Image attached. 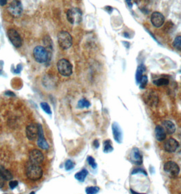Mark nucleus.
<instances>
[{
	"instance_id": "obj_1",
	"label": "nucleus",
	"mask_w": 181,
	"mask_h": 194,
	"mask_svg": "<svg viewBox=\"0 0 181 194\" xmlns=\"http://www.w3.org/2000/svg\"><path fill=\"white\" fill-rule=\"evenodd\" d=\"M33 55L35 60L38 63L43 64L47 62L50 59L51 53L48 49L42 46H37L35 47L33 51Z\"/></svg>"
},
{
	"instance_id": "obj_2",
	"label": "nucleus",
	"mask_w": 181,
	"mask_h": 194,
	"mask_svg": "<svg viewBox=\"0 0 181 194\" xmlns=\"http://www.w3.org/2000/svg\"><path fill=\"white\" fill-rule=\"evenodd\" d=\"M26 175L29 180L36 181L42 178L43 175V171L42 167L38 164L31 163L26 169Z\"/></svg>"
},
{
	"instance_id": "obj_3",
	"label": "nucleus",
	"mask_w": 181,
	"mask_h": 194,
	"mask_svg": "<svg viewBox=\"0 0 181 194\" xmlns=\"http://www.w3.org/2000/svg\"><path fill=\"white\" fill-rule=\"evenodd\" d=\"M57 40L59 47L64 50H67V49L70 48L73 44L72 35L66 31L59 32L57 35Z\"/></svg>"
},
{
	"instance_id": "obj_4",
	"label": "nucleus",
	"mask_w": 181,
	"mask_h": 194,
	"mask_svg": "<svg viewBox=\"0 0 181 194\" xmlns=\"http://www.w3.org/2000/svg\"><path fill=\"white\" fill-rule=\"evenodd\" d=\"M57 66L59 74L65 77L70 76L73 72V67L72 64L66 59H61L59 60Z\"/></svg>"
},
{
	"instance_id": "obj_5",
	"label": "nucleus",
	"mask_w": 181,
	"mask_h": 194,
	"mask_svg": "<svg viewBox=\"0 0 181 194\" xmlns=\"http://www.w3.org/2000/svg\"><path fill=\"white\" fill-rule=\"evenodd\" d=\"M67 19L71 24H79L82 21L83 14L78 8H72L67 11Z\"/></svg>"
},
{
	"instance_id": "obj_6",
	"label": "nucleus",
	"mask_w": 181,
	"mask_h": 194,
	"mask_svg": "<svg viewBox=\"0 0 181 194\" xmlns=\"http://www.w3.org/2000/svg\"><path fill=\"white\" fill-rule=\"evenodd\" d=\"M8 10L10 14L14 17H19L21 15L23 8V5L21 2L19 0H14L10 4Z\"/></svg>"
},
{
	"instance_id": "obj_7",
	"label": "nucleus",
	"mask_w": 181,
	"mask_h": 194,
	"mask_svg": "<svg viewBox=\"0 0 181 194\" xmlns=\"http://www.w3.org/2000/svg\"><path fill=\"white\" fill-rule=\"evenodd\" d=\"M8 36L10 41L16 48H20L23 44L21 35L14 29H10L8 31Z\"/></svg>"
},
{
	"instance_id": "obj_8",
	"label": "nucleus",
	"mask_w": 181,
	"mask_h": 194,
	"mask_svg": "<svg viewBox=\"0 0 181 194\" xmlns=\"http://www.w3.org/2000/svg\"><path fill=\"white\" fill-rule=\"evenodd\" d=\"M29 159L30 163L39 165L44 160V156L42 151L38 149H33L29 152Z\"/></svg>"
},
{
	"instance_id": "obj_9",
	"label": "nucleus",
	"mask_w": 181,
	"mask_h": 194,
	"mask_svg": "<svg viewBox=\"0 0 181 194\" xmlns=\"http://www.w3.org/2000/svg\"><path fill=\"white\" fill-rule=\"evenodd\" d=\"M164 171L171 177H175L179 175L180 167L178 164L174 162H167L163 167Z\"/></svg>"
},
{
	"instance_id": "obj_10",
	"label": "nucleus",
	"mask_w": 181,
	"mask_h": 194,
	"mask_svg": "<svg viewBox=\"0 0 181 194\" xmlns=\"http://www.w3.org/2000/svg\"><path fill=\"white\" fill-rule=\"evenodd\" d=\"M38 139L37 140L38 146L40 148V149L43 150H48L49 149V144L47 142V140H46L45 138L44 135L43 128H42L40 124H38Z\"/></svg>"
},
{
	"instance_id": "obj_11",
	"label": "nucleus",
	"mask_w": 181,
	"mask_h": 194,
	"mask_svg": "<svg viewBox=\"0 0 181 194\" xmlns=\"http://www.w3.org/2000/svg\"><path fill=\"white\" fill-rule=\"evenodd\" d=\"M150 21L154 27L159 28L164 24L165 18L161 12H154L150 16Z\"/></svg>"
},
{
	"instance_id": "obj_12",
	"label": "nucleus",
	"mask_w": 181,
	"mask_h": 194,
	"mask_svg": "<svg viewBox=\"0 0 181 194\" xmlns=\"http://www.w3.org/2000/svg\"><path fill=\"white\" fill-rule=\"evenodd\" d=\"M13 179V175L7 169H5L4 166L0 165V189H2L5 185V180H10Z\"/></svg>"
},
{
	"instance_id": "obj_13",
	"label": "nucleus",
	"mask_w": 181,
	"mask_h": 194,
	"mask_svg": "<svg viewBox=\"0 0 181 194\" xmlns=\"http://www.w3.org/2000/svg\"><path fill=\"white\" fill-rule=\"evenodd\" d=\"M130 159L131 162L136 165L140 166L143 162V157L141 154L140 150L137 148H134L131 150V152L130 155Z\"/></svg>"
},
{
	"instance_id": "obj_14",
	"label": "nucleus",
	"mask_w": 181,
	"mask_h": 194,
	"mask_svg": "<svg viewBox=\"0 0 181 194\" xmlns=\"http://www.w3.org/2000/svg\"><path fill=\"white\" fill-rule=\"evenodd\" d=\"M38 135V125L31 123L26 127V136L29 140H34Z\"/></svg>"
},
{
	"instance_id": "obj_15",
	"label": "nucleus",
	"mask_w": 181,
	"mask_h": 194,
	"mask_svg": "<svg viewBox=\"0 0 181 194\" xmlns=\"http://www.w3.org/2000/svg\"><path fill=\"white\" fill-rule=\"evenodd\" d=\"M164 149L168 153H174L179 147V143L174 138H170L164 144Z\"/></svg>"
},
{
	"instance_id": "obj_16",
	"label": "nucleus",
	"mask_w": 181,
	"mask_h": 194,
	"mask_svg": "<svg viewBox=\"0 0 181 194\" xmlns=\"http://www.w3.org/2000/svg\"><path fill=\"white\" fill-rule=\"evenodd\" d=\"M112 129H113V133L114 140L118 143L122 142L123 134H122V130H121L119 125L116 122L113 123V126H112Z\"/></svg>"
},
{
	"instance_id": "obj_17",
	"label": "nucleus",
	"mask_w": 181,
	"mask_h": 194,
	"mask_svg": "<svg viewBox=\"0 0 181 194\" xmlns=\"http://www.w3.org/2000/svg\"><path fill=\"white\" fill-rule=\"evenodd\" d=\"M154 133H155L156 139L158 141H159V142H161V141H163L166 139V131L162 126H157L155 127V131H154Z\"/></svg>"
},
{
	"instance_id": "obj_18",
	"label": "nucleus",
	"mask_w": 181,
	"mask_h": 194,
	"mask_svg": "<svg viewBox=\"0 0 181 194\" xmlns=\"http://www.w3.org/2000/svg\"><path fill=\"white\" fill-rule=\"evenodd\" d=\"M163 128L166 132L168 134H172L176 131V127L172 121H166L163 123Z\"/></svg>"
},
{
	"instance_id": "obj_19",
	"label": "nucleus",
	"mask_w": 181,
	"mask_h": 194,
	"mask_svg": "<svg viewBox=\"0 0 181 194\" xmlns=\"http://www.w3.org/2000/svg\"><path fill=\"white\" fill-rule=\"evenodd\" d=\"M88 172L87 171V170L83 169L81 171H80V172H78L76 174L74 177L76 179L78 180V181L84 182L85 179H86L87 176L88 175Z\"/></svg>"
},
{
	"instance_id": "obj_20",
	"label": "nucleus",
	"mask_w": 181,
	"mask_h": 194,
	"mask_svg": "<svg viewBox=\"0 0 181 194\" xmlns=\"http://www.w3.org/2000/svg\"><path fill=\"white\" fill-rule=\"evenodd\" d=\"M146 68L144 67V65H140L137 68V72H136V79L137 83L139 84L140 81L141 80V78L142 77V73L143 72L145 71Z\"/></svg>"
},
{
	"instance_id": "obj_21",
	"label": "nucleus",
	"mask_w": 181,
	"mask_h": 194,
	"mask_svg": "<svg viewBox=\"0 0 181 194\" xmlns=\"http://www.w3.org/2000/svg\"><path fill=\"white\" fill-rule=\"evenodd\" d=\"M113 151V144H112L111 140H107L104 142V152L106 153H110Z\"/></svg>"
},
{
	"instance_id": "obj_22",
	"label": "nucleus",
	"mask_w": 181,
	"mask_h": 194,
	"mask_svg": "<svg viewBox=\"0 0 181 194\" xmlns=\"http://www.w3.org/2000/svg\"><path fill=\"white\" fill-rule=\"evenodd\" d=\"M153 83L154 85H156L157 86L159 87V86H166V85H167L169 84V80L166 79V78H159V79H157L153 81Z\"/></svg>"
},
{
	"instance_id": "obj_23",
	"label": "nucleus",
	"mask_w": 181,
	"mask_h": 194,
	"mask_svg": "<svg viewBox=\"0 0 181 194\" xmlns=\"http://www.w3.org/2000/svg\"><path fill=\"white\" fill-rule=\"evenodd\" d=\"M91 106V104L89 101L87 100L86 99H81L78 101V107L79 108H88Z\"/></svg>"
},
{
	"instance_id": "obj_24",
	"label": "nucleus",
	"mask_w": 181,
	"mask_h": 194,
	"mask_svg": "<svg viewBox=\"0 0 181 194\" xmlns=\"http://www.w3.org/2000/svg\"><path fill=\"white\" fill-rule=\"evenodd\" d=\"M173 47L176 50L181 51V36H177L173 42Z\"/></svg>"
},
{
	"instance_id": "obj_25",
	"label": "nucleus",
	"mask_w": 181,
	"mask_h": 194,
	"mask_svg": "<svg viewBox=\"0 0 181 194\" xmlns=\"http://www.w3.org/2000/svg\"><path fill=\"white\" fill-rule=\"evenodd\" d=\"M40 106L42 108V109L46 113L48 114H52V111L51 109V107L49 106L48 104H47V102H42L40 104Z\"/></svg>"
},
{
	"instance_id": "obj_26",
	"label": "nucleus",
	"mask_w": 181,
	"mask_h": 194,
	"mask_svg": "<svg viewBox=\"0 0 181 194\" xmlns=\"http://www.w3.org/2000/svg\"><path fill=\"white\" fill-rule=\"evenodd\" d=\"M74 166H75V163L70 159L67 160L65 163V169L67 171L72 170L74 167Z\"/></svg>"
},
{
	"instance_id": "obj_27",
	"label": "nucleus",
	"mask_w": 181,
	"mask_h": 194,
	"mask_svg": "<svg viewBox=\"0 0 181 194\" xmlns=\"http://www.w3.org/2000/svg\"><path fill=\"white\" fill-rule=\"evenodd\" d=\"M100 191V188L97 187H88L86 188V193L89 194L97 193Z\"/></svg>"
},
{
	"instance_id": "obj_28",
	"label": "nucleus",
	"mask_w": 181,
	"mask_h": 194,
	"mask_svg": "<svg viewBox=\"0 0 181 194\" xmlns=\"http://www.w3.org/2000/svg\"><path fill=\"white\" fill-rule=\"evenodd\" d=\"M147 83H148V78H147V76H145V75L142 76V78H141V80H140V83H139L140 87L141 89L145 88V87L146 86V85H147Z\"/></svg>"
},
{
	"instance_id": "obj_29",
	"label": "nucleus",
	"mask_w": 181,
	"mask_h": 194,
	"mask_svg": "<svg viewBox=\"0 0 181 194\" xmlns=\"http://www.w3.org/2000/svg\"><path fill=\"white\" fill-rule=\"evenodd\" d=\"M87 162H88V164H89V165H90L92 167H93V169L96 168L97 165L96 162H95V161L93 157H92L91 156H88V157H87Z\"/></svg>"
},
{
	"instance_id": "obj_30",
	"label": "nucleus",
	"mask_w": 181,
	"mask_h": 194,
	"mask_svg": "<svg viewBox=\"0 0 181 194\" xmlns=\"http://www.w3.org/2000/svg\"><path fill=\"white\" fill-rule=\"evenodd\" d=\"M18 185H19V182L17 181V180H10V182L9 183V187L11 189H15Z\"/></svg>"
},
{
	"instance_id": "obj_31",
	"label": "nucleus",
	"mask_w": 181,
	"mask_h": 194,
	"mask_svg": "<svg viewBox=\"0 0 181 194\" xmlns=\"http://www.w3.org/2000/svg\"><path fill=\"white\" fill-rule=\"evenodd\" d=\"M136 173H144L145 175H147L146 172H145V171L143 170L142 169H140V168H138V169H136L135 170H134L132 172V174H136Z\"/></svg>"
},
{
	"instance_id": "obj_32",
	"label": "nucleus",
	"mask_w": 181,
	"mask_h": 194,
	"mask_svg": "<svg viewBox=\"0 0 181 194\" xmlns=\"http://www.w3.org/2000/svg\"><path fill=\"white\" fill-rule=\"evenodd\" d=\"M8 0H0V6H4L7 4Z\"/></svg>"
},
{
	"instance_id": "obj_33",
	"label": "nucleus",
	"mask_w": 181,
	"mask_h": 194,
	"mask_svg": "<svg viewBox=\"0 0 181 194\" xmlns=\"http://www.w3.org/2000/svg\"><path fill=\"white\" fill-rule=\"evenodd\" d=\"M5 94L6 95H8V96H11V97H14L15 96L14 93H13V92H12V91H6V93H5Z\"/></svg>"
},
{
	"instance_id": "obj_34",
	"label": "nucleus",
	"mask_w": 181,
	"mask_h": 194,
	"mask_svg": "<svg viewBox=\"0 0 181 194\" xmlns=\"http://www.w3.org/2000/svg\"><path fill=\"white\" fill-rule=\"evenodd\" d=\"M93 145H94V147L96 148V149H98L99 148V147H100V143H99V142H98V140H95L94 142H93Z\"/></svg>"
},
{
	"instance_id": "obj_35",
	"label": "nucleus",
	"mask_w": 181,
	"mask_h": 194,
	"mask_svg": "<svg viewBox=\"0 0 181 194\" xmlns=\"http://www.w3.org/2000/svg\"><path fill=\"white\" fill-rule=\"evenodd\" d=\"M15 71H16V73H19V72L21 71V65H18L17 69H16V70Z\"/></svg>"
},
{
	"instance_id": "obj_36",
	"label": "nucleus",
	"mask_w": 181,
	"mask_h": 194,
	"mask_svg": "<svg viewBox=\"0 0 181 194\" xmlns=\"http://www.w3.org/2000/svg\"><path fill=\"white\" fill-rule=\"evenodd\" d=\"M125 2H127V4H128V6H130V7H131V6H132V4H131V0H125Z\"/></svg>"
},
{
	"instance_id": "obj_37",
	"label": "nucleus",
	"mask_w": 181,
	"mask_h": 194,
	"mask_svg": "<svg viewBox=\"0 0 181 194\" xmlns=\"http://www.w3.org/2000/svg\"><path fill=\"white\" fill-rule=\"evenodd\" d=\"M2 70V65H0V73H1Z\"/></svg>"
},
{
	"instance_id": "obj_38",
	"label": "nucleus",
	"mask_w": 181,
	"mask_h": 194,
	"mask_svg": "<svg viewBox=\"0 0 181 194\" xmlns=\"http://www.w3.org/2000/svg\"><path fill=\"white\" fill-rule=\"evenodd\" d=\"M31 194H34V193H35V192H31V193H30Z\"/></svg>"
}]
</instances>
